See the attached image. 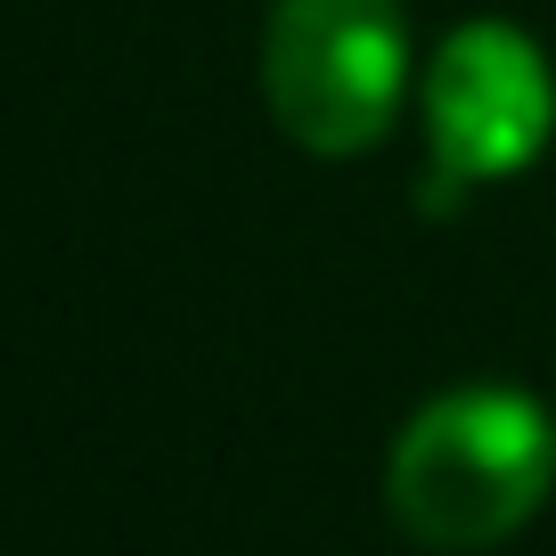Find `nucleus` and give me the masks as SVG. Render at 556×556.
Returning <instances> with one entry per match:
<instances>
[{
  "instance_id": "f03ea898",
  "label": "nucleus",
  "mask_w": 556,
  "mask_h": 556,
  "mask_svg": "<svg viewBox=\"0 0 556 556\" xmlns=\"http://www.w3.org/2000/svg\"><path fill=\"white\" fill-rule=\"evenodd\" d=\"M409 90L401 0H278L262 34V99L312 156H361L393 131Z\"/></svg>"
},
{
  "instance_id": "7ed1b4c3",
  "label": "nucleus",
  "mask_w": 556,
  "mask_h": 556,
  "mask_svg": "<svg viewBox=\"0 0 556 556\" xmlns=\"http://www.w3.org/2000/svg\"><path fill=\"white\" fill-rule=\"evenodd\" d=\"M556 131V74L540 41L507 17H475L426 66V213L507 180Z\"/></svg>"
},
{
  "instance_id": "f257e3e1",
  "label": "nucleus",
  "mask_w": 556,
  "mask_h": 556,
  "mask_svg": "<svg viewBox=\"0 0 556 556\" xmlns=\"http://www.w3.org/2000/svg\"><path fill=\"white\" fill-rule=\"evenodd\" d=\"M556 491V417L516 384H458L401 426L384 507L417 548H500Z\"/></svg>"
}]
</instances>
